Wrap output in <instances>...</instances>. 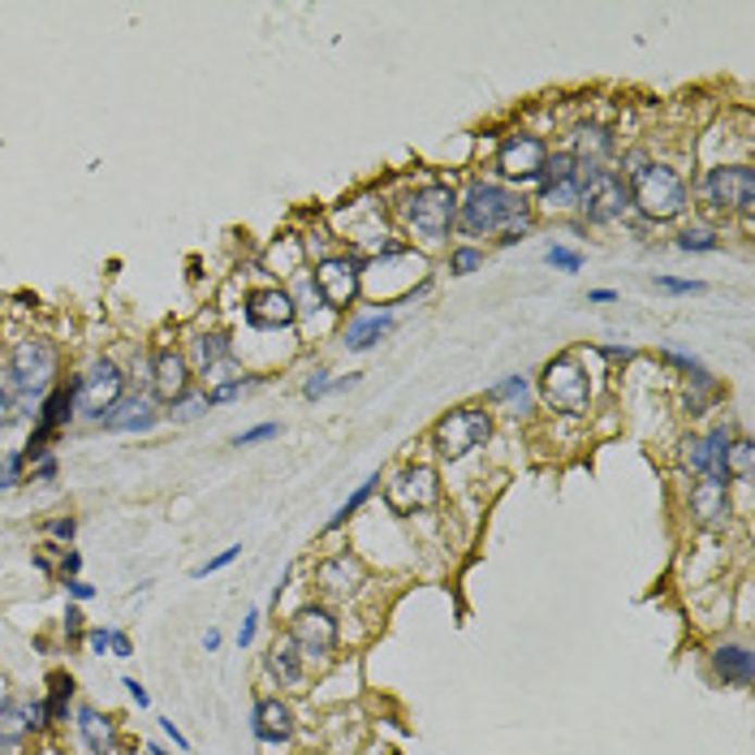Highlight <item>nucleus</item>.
<instances>
[{
    "label": "nucleus",
    "instance_id": "obj_45",
    "mask_svg": "<svg viewBox=\"0 0 755 755\" xmlns=\"http://www.w3.org/2000/svg\"><path fill=\"white\" fill-rule=\"evenodd\" d=\"M324 388H329V380H324V372H315V376L307 380V397H320Z\"/></svg>",
    "mask_w": 755,
    "mask_h": 755
},
{
    "label": "nucleus",
    "instance_id": "obj_55",
    "mask_svg": "<svg viewBox=\"0 0 755 755\" xmlns=\"http://www.w3.org/2000/svg\"><path fill=\"white\" fill-rule=\"evenodd\" d=\"M147 755H169L164 747H147Z\"/></svg>",
    "mask_w": 755,
    "mask_h": 755
},
{
    "label": "nucleus",
    "instance_id": "obj_25",
    "mask_svg": "<svg viewBox=\"0 0 755 755\" xmlns=\"http://www.w3.org/2000/svg\"><path fill=\"white\" fill-rule=\"evenodd\" d=\"M268 673L281 682V686H302V665H298V647L294 643H272L268 652Z\"/></svg>",
    "mask_w": 755,
    "mask_h": 755
},
{
    "label": "nucleus",
    "instance_id": "obj_50",
    "mask_svg": "<svg viewBox=\"0 0 755 755\" xmlns=\"http://www.w3.org/2000/svg\"><path fill=\"white\" fill-rule=\"evenodd\" d=\"M78 566H83V557H78V553H70V557H65V579H70V574H78Z\"/></svg>",
    "mask_w": 755,
    "mask_h": 755
},
{
    "label": "nucleus",
    "instance_id": "obj_5",
    "mask_svg": "<svg viewBox=\"0 0 755 755\" xmlns=\"http://www.w3.org/2000/svg\"><path fill=\"white\" fill-rule=\"evenodd\" d=\"M627 203H630V195H627V186H622V177H618L614 169H601V164L579 169V208L587 212V221L605 225V221L622 216Z\"/></svg>",
    "mask_w": 755,
    "mask_h": 755
},
{
    "label": "nucleus",
    "instance_id": "obj_54",
    "mask_svg": "<svg viewBox=\"0 0 755 755\" xmlns=\"http://www.w3.org/2000/svg\"><path fill=\"white\" fill-rule=\"evenodd\" d=\"M9 475H13V467H0V484H13Z\"/></svg>",
    "mask_w": 755,
    "mask_h": 755
},
{
    "label": "nucleus",
    "instance_id": "obj_1",
    "mask_svg": "<svg viewBox=\"0 0 755 755\" xmlns=\"http://www.w3.org/2000/svg\"><path fill=\"white\" fill-rule=\"evenodd\" d=\"M458 221L467 234H505L502 243H518L531 230V203L497 182H475L467 203H458Z\"/></svg>",
    "mask_w": 755,
    "mask_h": 755
},
{
    "label": "nucleus",
    "instance_id": "obj_46",
    "mask_svg": "<svg viewBox=\"0 0 755 755\" xmlns=\"http://www.w3.org/2000/svg\"><path fill=\"white\" fill-rule=\"evenodd\" d=\"M65 587H70L78 601H91V596H96V587H91V583H78V579H74V583H65Z\"/></svg>",
    "mask_w": 755,
    "mask_h": 755
},
{
    "label": "nucleus",
    "instance_id": "obj_33",
    "mask_svg": "<svg viewBox=\"0 0 755 755\" xmlns=\"http://www.w3.org/2000/svg\"><path fill=\"white\" fill-rule=\"evenodd\" d=\"M678 247H682V251H717L721 243H717L708 230H686V234L678 238Z\"/></svg>",
    "mask_w": 755,
    "mask_h": 755
},
{
    "label": "nucleus",
    "instance_id": "obj_9",
    "mask_svg": "<svg viewBox=\"0 0 755 755\" xmlns=\"http://www.w3.org/2000/svg\"><path fill=\"white\" fill-rule=\"evenodd\" d=\"M289 643L298 656H329L337 647V618L324 605H302L289 618Z\"/></svg>",
    "mask_w": 755,
    "mask_h": 755
},
{
    "label": "nucleus",
    "instance_id": "obj_32",
    "mask_svg": "<svg viewBox=\"0 0 755 755\" xmlns=\"http://www.w3.org/2000/svg\"><path fill=\"white\" fill-rule=\"evenodd\" d=\"M376 484H380V475H372V480H368V484H363V488H359V493H355L350 502H346L342 509H337V513H333V518H329V527H324V531H337V527H342V522H346V518H350V513H355L359 505L372 497V488H376Z\"/></svg>",
    "mask_w": 755,
    "mask_h": 755
},
{
    "label": "nucleus",
    "instance_id": "obj_52",
    "mask_svg": "<svg viewBox=\"0 0 755 755\" xmlns=\"http://www.w3.org/2000/svg\"><path fill=\"white\" fill-rule=\"evenodd\" d=\"M614 298H618L614 289H592V302H614Z\"/></svg>",
    "mask_w": 755,
    "mask_h": 755
},
{
    "label": "nucleus",
    "instance_id": "obj_48",
    "mask_svg": "<svg viewBox=\"0 0 755 755\" xmlns=\"http://www.w3.org/2000/svg\"><path fill=\"white\" fill-rule=\"evenodd\" d=\"M255 622H259V614H251V618H247V627H243V634H238V643H243V647L255 639Z\"/></svg>",
    "mask_w": 755,
    "mask_h": 755
},
{
    "label": "nucleus",
    "instance_id": "obj_7",
    "mask_svg": "<svg viewBox=\"0 0 755 755\" xmlns=\"http://www.w3.org/2000/svg\"><path fill=\"white\" fill-rule=\"evenodd\" d=\"M122 388H126V376H122V368L117 363H109V359H100V363H91V372L78 380V393H74V406H78V414H87V419H104L117 401H122Z\"/></svg>",
    "mask_w": 755,
    "mask_h": 755
},
{
    "label": "nucleus",
    "instance_id": "obj_14",
    "mask_svg": "<svg viewBox=\"0 0 755 755\" xmlns=\"http://www.w3.org/2000/svg\"><path fill=\"white\" fill-rule=\"evenodd\" d=\"M9 372L17 376V384H22L26 393L48 388V384H52V376H57V350H52V342H39V337L17 342Z\"/></svg>",
    "mask_w": 755,
    "mask_h": 755
},
{
    "label": "nucleus",
    "instance_id": "obj_22",
    "mask_svg": "<svg viewBox=\"0 0 755 755\" xmlns=\"http://www.w3.org/2000/svg\"><path fill=\"white\" fill-rule=\"evenodd\" d=\"M74 393H78V384L74 388H57L48 401H44V419H39V432H35V441H30V449H26V458H35V454H44V441L70 419V406H74Z\"/></svg>",
    "mask_w": 755,
    "mask_h": 755
},
{
    "label": "nucleus",
    "instance_id": "obj_6",
    "mask_svg": "<svg viewBox=\"0 0 755 755\" xmlns=\"http://www.w3.org/2000/svg\"><path fill=\"white\" fill-rule=\"evenodd\" d=\"M540 388H544L548 406H553V410H566V414H583L587 401H592L587 372H583V363H579L574 355L553 359V363L544 368V376H540Z\"/></svg>",
    "mask_w": 755,
    "mask_h": 755
},
{
    "label": "nucleus",
    "instance_id": "obj_42",
    "mask_svg": "<svg viewBox=\"0 0 755 755\" xmlns=\"http://www.w3.org/2000/svg\"><path fill=\"white\" fill-rule=\"evenodd\" d=\"M122 686H126V691H129V700H134V704H138V708H147V704H151V695H147V691H143V686H138V678H126V682H122Z\"/></svg>",
    "mask_w": 755,
    "mask_h": 755
},
{
    "label": "nucleus",
    "instance_id": "obj_18",
    "mask_svg": "<svg viewBox=\"0 0 755 755\" xmlns=\"http://www.w3.org/2000/svg\"><path fill=\"white\" fill-rule=\"evenodd\" d=\"M151 388H156V401H182L186 397L190 372H186V359L177 350H160L151 359Z\"/></svg>",
    "mask_w": 755,
    "mask_h": 755
},
{
    "label": "nucleus",
    "instance_id": "obj_30",
    "mask_svg": "<svg viewBox=\"0 0 755 755\" xmlns=\"http://www.w3.org/2000/svg\"><path fill=\"white\" fill-rule=\"evenodd\" d=\"M22 397H26V388L17 384V376H13L9 368H0V423H9V419L17 414Z\"/></svg>",
    "mask_w": 755,
    "mask_h": 755
},
{
    "label": "nucleus",
    "instance_id": "obj_27",
    "mask_svg": "<svg viewBox=\"0 0 755 755\" xmlns=\"http://www.w3.org/2000/svg\"><path fill=\"white\" fill-rule=\"evenodd\" d=\"M388 329H393V315H368V320H359V324L346 329V346L350 350H368V346H376Z\"/></svg>",
    "mask_w": 755,
    "mask_h": 755
},
{
    "label": "nucleus",
    "instance_id": "obj_44",
    "mask_svg": "<svg viewBox=\"0 0 755 755\" xmlns=\"http://www.w3.org/2000/svg\"><path fill=\"white\" fill-rule=\"evenodd\" d=\"M48 531H52V535H61V540H74V531H78V522H74V518H57V522H52Z\"/></svg>",
    "mask_w": 755,
    "mask_h": 755
},
{
    "label": "nucleus",
    "instance_id": "obj_38",
    "mask_svg": "<svg viewBox=\"0 0 755 755\" xmlns=\"http://www.w3.org/2000/svg\"><path fill=\"white\" fill-rule=\"evenodd\" d=\"M522 393H527V380H522V376H509L505 384H497V388H493L488 397H522Z\"/></svg>",
    "mask_w": 755,
    "mask_h": 755
},
{
    "label": "nucleus",
    "instance_id": "obj_40",
    "mask_svg": "<svg viewBox=\"0 0 755 755\" xmlns=\"http://www.w3.org/2000/svg\"><path fill=\"white\" fill-rule=\"evenodd\" d=\"M268 436H276V423H259V428H251V432H243L238 445H255V441H268Z\"/></svg>",
    "mask_w": 755,
    "mask_h": 755
},
{
    "label": "nucleus",
    "instance_id": "obj_15",
    "mask_svg": "<svg viewBox=\"0 0 755 755\" xmlns=\"http://www.w3.org/2000/svg\"><path fill=\"white\" fill-rule=\"evenodd\" d=\"M294 315H298V302H294L289 289L268 285V289H255L251 298H247V320H251V329H263V333H272V329H289Z\"/></svg>",
    "mask_w": 755,
    "mask_h": 755
},
{
    "label": "nucleus",
    "instance_id": "obj_21",
    "mask_svg": "<svg viewBox=\"0 0 755 755\" xmlns=\"http://www.w3.org/2000/svg\"><path fill=\"white\" fill-rule=\"evenodd\" d=\"M100 423L109 432H147L156 423V401L151 397H122Z\"/></svg>",
    "mask_w": 755,
    "mask_h": 755
},
{
    "label": "nucleus",
    "instance_id": "obj_4",
    "mask_svg": "<svg viewBox=\"0 0 755 755\" xmlns=\"http://www.w3.org/2000/svg\"><path fill=\"white\" fill-rule=\"evenodd\" d=\"M458 221V199L449 186H423L406 199V225L428 238V243H441Z\"/></svg>",
    "mask_w": 755,
    "mask_h": 755
},
{
    "label": "nucleus",
    "instance_id": "obj_10",
    "mask_svg": "<svg viewBox=\"0 0 755 755\" xmlns=\"http://www.w3.org/2000/svg\"><path fill=\"white\" fill-rule=\"evenodd\" d=\"M704 190L717 208L730 212H752L755 208V169L752 164H721L704 177Z\"/></svg>",
    "mask_w": 755,
    "mask_h": 755
},
{
    "label": "nucleus",
    "instance_id": "obj_24",
    "mask_svg": "<svg viewBox=\"0 0 755 755\" xmlns=\"http://www.w3.org/2000/svg\"><path fill=\"white\" fill-rule=\"evenodd\" d=\"M713 669L734 682V686H752V652L747 647H717L713 652Z\"/></svg>",
    "mask_w": 755,
    "mask_h": 755
},
{
    "label": "nucleus",
    "instance_id": "obj_23",
    "mask_svg": "<svg viewBox=\"0 0 755 755\" xmlns=\"http://www.w3.org/2000/svg\"><path fill=\"white\" fill-rule=\"evenodd\" d=\"M78 734L91 747V755H113L117 752V730L109 717H100L96 708H78Z\"/></svg>",
    "mask_w": 755,
    "mask_h": 755
},
{
    "label": "nucleus",
    "instance_id": "obj_34",
    "mask_svg": "<svg viewBox=\"0 0 755 755\" xmlns=\"http://www.w3.org/2000/svg\"><path fill=\"white\" fill-rule=\"evenodd\" d=\"M484 263V251H475V247H462V251L449 255V268L458 272V276H467V272H475Z\"/></svg>",
    "mask_w": 755,
    "mask_h": 755
},
{
    "label": "nucleus",
    "instance_id": "obj_51",
    "mask_svg": "<svg viewBox=\"0 0 755 755\" xmlns=\"http://www.w3.org/2000/svg\"><path fill=\"white\" fill-rule=\"evenodd\" d=\"M160 726H164V734H169V739H173V743H177V747H186V739H182V734H177V726H173V721H160Z\"/></svg>",
    "mask_w": 755,
    "mask_h": 755
},
{
    "label": "nucleus",
    "instance_id": "obj_20",
    "mask_svg": "<svg viewBox=\"0 0 755 755\" xmlns=\"http://www.w3.org/2000/svg\"><path fill=\"white\" fill-rule=\"evenodd\" d=\"M691 513L700 522H721L730 513V480H717V475H704L695 488H691Z\"/></svg>",
    "mask_w": 755,
    "mask_h": 755
},
{
    "label": "nucleus",
    "instance_id": "obj_16",
    "mask_svg": "<svg viewBox=\"0 0 755 755\" xmlns=\"http://www.w3.org/2000/svg\"><path fill=\"white\" fill-rule=\"evenodd\" d=\"M315 583H320V592L346 601V596H355L368 583V566L355 553H337V557H329V561L315 566Z\"/></svg>",
    "mask_w": 755,
    "mask_h": 755
},
{
    "label": "nucleus",
    "instance_id": "obj_47",
    "mask_svg": "<svg viewBox=\"0 0 755 755\" xmlns=\"http://www.w3.org/2000/svg\"><path fill=\"white\" fill-rule=\"evenodd\" d=\"M65 630H70V634H83V614H78V609L65 614Z\"/></svg>",
    "mask_w": 755,
    "mask_h": 755
},
{
    "label": "nucleus",
    "instance_id": "obj_8",
    "mask_svg": "<svg viewBox=\"0 0 755 755\" xmlns=\"http://www.w3.org/2000/svg\"><path fill=\"white\" fill-rule=\"evenodd\" d=\"M441 497L436 471L432 467H401L388 484H384V502L393 513H414V509H432Z\"/></svg>",
    "mask_w": 755,
    "mask_h": 755
},
{
    "label": "nucleus",
    "instance_id": "obj_37",
    "mask_svg": "<svg viewBox=\"0 0 755 755\" xmlns=\"http://www.w3.org/2000/svg\"><path fill=\"white\" fill-rule=\"evenodd\" d=\"M548 263H553V268H566V272H579V268H583V255L566 251V247H553V251H548Z\"/></svg>",
    "mask_w": 755,
    "mask_h": 755
},
{
    "label": "nucleus",
    "instance_id": "obj_11",
    "mask_svg": "<svg viewBox=\"0 0 755 755\" xmlns=\"http://www.w3.org/2000/svg\"><path fill=\"white\" fill-rule=\"evenodd\" d=\"M548 160V147L535 134H505L497 147V169L509 182H535Z\"/></svg>",
    "mask_w": 755,
    "mask_h": 755
},
{
    "label": "nucleus",
    "instance_id": "obj_49",
    "mask_svg": "<svg viewBox=\"0 0 755 755\" xmlns=\"http://www.w3.org/2000/svg\"><path fill=\"white\" fill-rule=\"evenodd\" d=\"M113 652H117V656H129V639L126 634H117V630H113Z\"/></svg>",
    "mask_w": 755,
    "mask_h": 755
},
{
    "label": "nucleus",
    "instance_id": "obj_31",
    "mask_svg": "<svg viewBox=\"0 0 755 755\" xmlns=\"http://www.w3.org/2000/svg\"><path fill=\"white\" fill-rule=\"evenodd\" d=\"M726 475L752 480V441H747V436L730 441V454H726Z\"/></svg>",
    "mask_w": 755,
    "mask_h": 755
},
{
    "label": "nucleus",
    "instance_id": "obj_26",
    "mask_svg": "<svg viewBox=\"0 0 755 755\" xmlns=\"http://www.w3.org/2000/svg\"><path fill=\"white\" fill-rule=\"evenodd\" d=\"M26 704H17V700H4L0 704V752H13L22 739H26Z\"/></svg>",
    "mask_w": 755,
    "mask_h": 755
},
{
    "label": "nucleus",
    "instance_id": "obj_36",
    "mask_svg": "<svg viewBox=\"0 0 755 755\" xmlns=\"http://www.w3.org/2000/svg\"><path fill=\"white\" fill-rule=\"evenodd\" d=\"M298 259H302V247H298V243H289V251H272L276 272H302V268H298Z\"/></svg>",
    "mask_w": 755,
    "mask_h": 755
},
{
    "label": "nucleus",
    "instance_id": "obj_43",
    "mask_svg": "<svg viewBox=\"0 0 755 755\" xmlns=\"http://www.w3.org/2000/svg\"><path fill=\"white\" fill-rule=\"evenodd\" d=\"M302 302H307L302 311H315V307L324 302V298H320V289H315V281H302Z\"/></svg>",
    "mask_w": 755,
    "mask_h": 755
},
{
    "label": "nucleus",
    "instance_id": "obj_3",
    "mask_svg": "<svg viewBox=\"0 0 755 755\" xmlns=\"http://www.w3.org/2000/svg\"><path fill=\"white\" fill-rule=\"evenodd\" d=\"M488 436H493V419H488V410H475V406L449 410V414L432 428V445H436V454H441L445 462L467 458V454L480 449Z\"/></svg>",
    "mask_w": 755,
    "mask_h": 755
},
{
    "label": "nucleus",
    "instance_id": "obj_17",
    "mask_svg": "<svg viewBox=\"0 0 755 755\" xmlns=\"http://www.w3.org/2000/svg\"><path fill=\"white\" fill-rule=\"evenodd\" d=\"M730 432L721 428V432H713V436H691L686 445H682V458H686V467H695L700 475H717V480H730L726 475V454H730Z\"/></svg>",
    "mask_w": 755,
    "mask_h": 755
},
{
    "label": "nucleus",
    "instance_id": "obj_41",
    "mask_svg": "<svg viewBox=\"0 0 755 755\" xmlns=\"http://www.w3.org/2000/svg\"><path fill=\"white\" fill-rule=\"evenodd\" d=\"M87 643H91V652H100V656H104V652L113 647V630H91V634H87Z\"/></svg>",
    "mask_w": 755,
    "mask_h": 755
},
{
    "label": "nucleus",
    "instance_id": "obj_13",
    "mask_svg": "<svg viewBox=\"0 0 755 755\" xmlns=\"http://www.w3.org/2000/svg\"><path fill=\"white\" fill-rule=\"evenodd\" d=\"M359 272H363L359 259H346V255L320 259V268H315V289H320V298H324L329 307H350V302L359 298Z\"/></svg>",
    "mask_w": 755,
    "mask_h": 755
},
{
    "label": "nucleus",
    "instance_id": "obj_2",
    "mask_svg": "<svg viewBox=\"0 0 755 755\" xmlns=\"http://www.w3.org/2000/svg\"><path fill=\"white\" fill-rule=\"evenodd\" d=\"M627 195L647 221H673L686 208V182L669 164H639L630 173Z\"/></svg>",
    "mask_w": 755,
    "mask_h": 755
},
{
    "label": "nucleus",
    "instance_id": "obj_53",
    "mask_svg": "<svg viewBox=\"0 0 755 755\" xmlns=\"http://www.w3.org/2000/svg\"><path fill=\"white\" fill-rule=\"evenodd\" d=\"M203 647H208V652H216V647H221V634H216V630H208V634H203Z\"/></svg>",
    "mask_w": 755,
    "mask_h": 755
},
{
    "label": "nucleus",
    "instance_id": "obj_19",
    "mask_svg": "<svg viewBox=\"0 0 755 755\" xmlns=\"http://www.w3.org/2000/svg\"><path fill=\"white\" fill-rule=\"evenodd\" d=\"M255 739L268 743V747L289 743V739H294V713H289V704H281V700H259V704H255Z\"/></svg>",
    "mask_w": 755,
    "mask_h": 755
},
{
    "label": "nucleus",
    "instance_id": "obj_12",
    "mask_svg": "<svg viewBox=\"0 0 755 755\" xmlns=\"http://www.w3.org/2000/svg\"><path fill=\"white\" fill-rule=\"evenodd\" d=\"M540 203L548 208H574L579 203V160L570 151H557L540 169Z\"/></svg>",
    "mask_w": 755,
    "mask_h": 755
},
{
    "label": "nucleus",
    "instance_id": "obj_29",
    "mask_svg": "<svg viewBox=\"0 0 755 755\" xmlns=\"http://www.w3.org/2000/svg\"><path fill=\"white\" fill-rule=\"evenodd\" d=\"M70 691H74V678H70V673H52V695H48V704H44L48 726H52V721H65V713H70Z\"/></svg>",
    "mask_w": 755,
    "mask_h": 755
},
{
    "label": "nucleus",
    "instance_id": "obj_39",
    "mask_svg": "<svg viewBox=\"0 0 755 755\" xmlns=\"http://www.w3.org/2000/svg\"><path fill=\"white\" fill-rule=\"evenodd\" d=\"M238 553H243V548H225V553H221V557H212V561H208V566H199V570H195V574H199V579H203V574H212V570H221V566H230V561H234V557H238Z\"/></svg>",
    "mask_w": 755,
    "mask_h": 755
},
{
    "label": "nucleus",
    "instance_id": "obj_35",
    "mask_svg": "<svg viewBox=\"0 0 755 755\" xmlns=\"http://www.w3.org/2000/svg\"><path fill=\"white\" fill-rule=\"evenodd\" d=\"M656 289H665V294H704V281H678V276H656Z\"/></svg>",
    "mask_w": 755,
    "mask_h": 755
},
{
    "label": "nucleus",
    "instance_id": "obj_28",
    "mask_svg": "<svg viewBox=\"0 0 755 755\" xmlns=\"http://www.w3.org/2000/svg\"><path fill=\"white\" fill-rule=\"evenodd\" d=\"M195 359H199L203 372H212L216 363L234 359V350H230V342H225L221 333H212V337H199V342H195Z\"/></svg>",
    "mask_w": 755,
    "mask_h": 755
}]
</instances>
